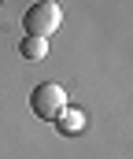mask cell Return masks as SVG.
I'll list each match as a JSON object with an SVG mask.
<instances>
[{
  "label": "cell",
  "mask_w": 133,
  "mask_h": 159,
  "mask_svg": "<svg viewBox=\"0 0 133 159\" xmlns=\"http://www.w3.org/2000/svg\"><path fill=\"white\" fill-rule=\"evenodd\" d=\"M52 122H55V129H59L63 137H78V133L85 129V115H82L78 107H70V104H67V107H63Z\"/></svg>",
  "instance_id": "obj_3"
},
{
  "label": "cell",
  "mask_w": 133,
  "mask_h": 159,
  "mask_svg": "<svg viewBox=\"0 0 133 159\" xmlns=\"http://www.w3.org/2000/svg\"><path fill=\"white\" fill-rule=\"evenodd\" d=\"M63 107H67V89H63L59 81H41V85L30 93V111H33L37 119L52 122Z\"/></svg>",
  "instance_id": "obj_2"
},
{
  "label": "cell",
  "mask_w": 133,
  "mask_h": 159,
  "mask_svg": "<svg viewBox=\"0 0 133 159\" xmlns=\"http://www.w3.org/2000/svg\"><path fill=\"white\" fill-rule=\"evenodd\" d=\"M19 56L30 59V63H37V59L48 56V41H44V37H26L22 44H19Z\"/></svg>",
  "instance_id": "obj_4"
},
{
  "label": "cell",
  "mask_w": 133,
  "mask_h": 159,
  "mask_svg": "<svg viewBox=\"0 0 133 159\" xmlns=\"http://www.w3.org/2000/svg\"><path fill=\"white\" fill-rule=\"evenodd\" d=\"M59 22H63V11H59L55 0H37V4L22 15V30H26V37H48V34L59 30Z\"/></svg>",
  "instance_id": "obj_1"
}]
</instances>
